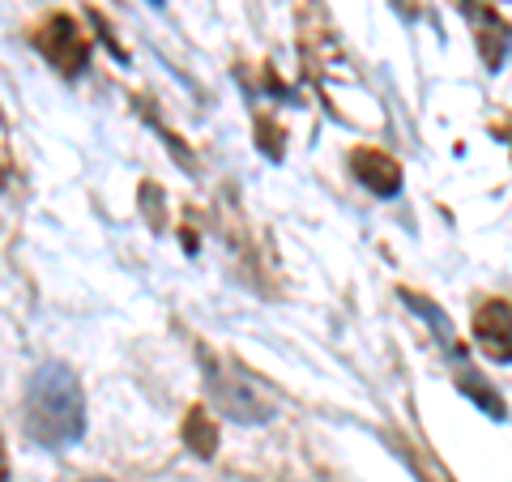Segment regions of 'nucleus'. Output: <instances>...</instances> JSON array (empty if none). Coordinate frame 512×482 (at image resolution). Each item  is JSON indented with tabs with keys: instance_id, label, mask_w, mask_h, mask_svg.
I'll return each instance as SVG.
<instances>
[{
	"instance_id": "obj_2",
	"label": "nucleus",
	"mask_w": 512,
	"mask_h": 482,
	"mask_svg": "<svg viewBox=\"0 0 512 482\" xmlns=\"http://www.w3.org/2000/svg\"><path fill=\"white\" fill-rule=\"evenodd\" d=\"M35 47L56 64L64 77H77V73L86 69V60H90V35L69 18V13H56V18H47L35 30Z\"/></svg>"
},
{
	"instance_id": "obj_3",
	"label": "nucleus",
	"mask_w": 512,
	"mask_h": 482,
	"mask_svg": "<svg viewBox=\"0 0 512 482\" xmlns=\"http://www.w3.org/2000/svg\"><path fill=\"white\" fill-rule=\"evenodd\" d=\"M350 167H355L359 184L372 188L376 197H397V192H402V167H397L389 154H380V150H355V154H350Z\"/></svg>"
},
{
	"instance_id": "obj_1",
	"label": "nucleus",
	"mask_w": 512,
	"mask_h": 482,
	"mask_svg": "<svg viewBox=\"0 0 512 482\" xmlns=\"http://www.w3.org/2000/svg\"><path fill=\"white\" fill-rule=\"evenodd\" d=\"M86 431L82 380L64 363H43L26 384V436L43 448H69Z\"/></svg>"
},
{
	"instance_id": "obj_8",
	"label": "nucleus",
	"mask_w": 512,
	"mask_h": 482,
	"mask_svg": "<svg viewBox=\"0 0 512 482\" xmlns=\"http://www.w3.org/2000/svg\"><path fill=\"white\" fill-rule=\"evenodd\" d=\"M150 5H163V0H150Z\"/></svg>"
},
{
	"instance_id": "obj_5",
	"label": "nucleus",
	"mask_w": 512,
	"mask_h": 482,
	"mask_svg": "<svg viewBox=\"0 0 512 482\" xmlns=\"http://www.w3.org/2000/svg\"><path fill=\"white\" fill-rule=\"evenodd\" d=\"M184 440L188 448L197 457H214V448H218V423H214V414L205 410V406H192L188 410V419H184Z\"/></svg>"
},
{
	"instance_id": "obj_7",
	"label": "nucleus",
	"mask_w": 512,
	"mask_h": 482,
	"mask_svg": "<svg viewBox=\"0 0 512 482\" xmlns=\"http://www.w3.org/2000/svg\"><path fill=\"white\" fill-rule=\"evenodd\" d=\"M86 482H107V478H86Z\"/></svg>"
},
{
	"instance_id": "obj_6",
	"label": "nucleus",
	"mask_w": 512,
	"mask_h": 482,
	"mask_svg": "<svg viewBox=\"0 0 512 482\" xmlns=\"http://www.w3.org/2000/svg\"><path fill=\"white\" fill-rule=\"evenodd\" d=\"M0 482H9V457H5V440H0Z\"/></svg>"
},
{
	"instance_id": "obj_4",
	"label": "nucleus",
	"mask_w": 512,
	"mask_h": 482,
	"mask_svg": "<svg viewBox=\"0 0 512 482\" xmlns=\"http://www.w3.org/2000/svg\"><path fill=\"white\" fill-rule=\"evenodd\" d=\"M474 337L491 359L508 363V299H491L474 312Z\"/></svg>"
}]
</instances>
